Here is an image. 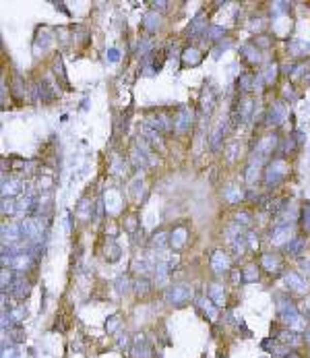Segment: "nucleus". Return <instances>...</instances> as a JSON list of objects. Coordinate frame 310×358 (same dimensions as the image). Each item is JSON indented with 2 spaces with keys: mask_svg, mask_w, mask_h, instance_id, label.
Masks as SVG:
<instances>
[{
  "mask_svg": "<svg viewBox=\"0 0 310 358\" xmlns=\"http://www.w3.org/2000/svg\"><path fill=\"white\" fill-rule=\"evenodd\" d=\"M288 172H290L288 162L281 160V158L273 160V162H271V164L265 168V184H267V186H277L285 176H288Z\"/></svg>",
  "mask_w": 310,
  "mask_h": 358,
  "instance_id": "obj_1",
  "label": "nucleus"
},
{
  "mask_svg": "<svg viewBox=\"0 0 310 358\" xmlns=\"http://www.w3.org/2000/svg\"><path fill=\"white\" fill-rule=\"evenodd\" d=\"M190 296H192V288L188 284H174V286H170L164 294L166 302L172 307H182L184 302L190 300Z\"/></svg>",
  "mask_w": 310,
  "mask_h": 358,
  "instance_id": "obj_2",
  "label": "nucleus"
},
{
  "mask_svg": "<svg viewBox=\"0 0 310 358\" xmlns=\"http://www.w3.org/2000/svg\"><path fill=\"white\" fill-rule=\"evenodd\" d=\"M250 114H252V99L248 98V96L240 98V99H238V104H236V108H234V112H232V118H234V124H242V122H246L248 118H250Z\"/></svg>",
  "mask_w": 310,
  "mask_h": 358,
  "instance_id": "obj_3",
  "label": "nucleus"
},
{
  "mask_svg": "<svg viewBox=\"0 0 310 358\" xmlns=\"http://www.w3.org/2000/svg\"><path fill=\"white\" fill-rule=\"evenodd\" d=\"M285 116H288V108L283 106V102H275V104H271V108L267 110L265 122L269 127H279V124L285 122Z\"/></svg>",
  "mask_w": 310,
  "mask_h": 358,
  "instance_id": "obj_4",
  "label": "nucleus"
},
{
  "mask_svg": "<svg viewBox=\"0 0 310 358\" xmlns=\"http://www.w3.org/2000/svg\"><path fill=\"white\" fill-rule=\"evenodd\" d=\"M6 290H9L13 298L23 300V298H27V294H29V282L25 279V276H15Z\"/></svg>",
  "mask_w": 310,
  "mask_h": 358,
  "instance_id": "obj_5",
  "label": "nucleus"
},
{
  "mask_svg": "<svg viewBox=\"0 0 310 358\" xmlns=\"http://www.w3.org/2000/svg\"><path fill=\"white\" fill-rule=\"evenodd\" d=\"M192 118H195L192 108H188V106L178 108V112H176V124H174L178 133H186V130L192 127Z\"/></svg>",
  "mask_w": 310,
  "mask_h": 358,
  "instance_id": "obj_6",
  "label": "nucleus"
},
{
  "mask_svg": "<svg viewBox=\"0 0 310 358\" xmlns=\"http://www.w3.org/2000/svg\"><path fill=\"white\" fill-rule=\"evenodd\" d=\"M277 147V137L275 135H269V137H263L261 141L257 143V149H254V155L261 160H267L269 155H273Z\"/></svg>",
  "mask_w": 310,
  "mask_h": 358,
  "instance_id": "obj_7",
  "label": "nucleus"
},
{
  "mask_svg": "<svg viewBox=\"0 0 310 358\" xmlns=\"http://www.w3.org/2000/svg\"><path fill=\"white\" fill-rule=\"evenodd\" d=\"M130 356H133V358H151V346H149V342H147V338L143 336V333L133 340Z\"/></svg>",
  "mask_w": 310,
  "mask_h": 358,
  "instance_id": "obj_8",
  "label": "nucleus"
},
{
  "mask_svg": "<svg viewBox=\"0 0 310 358\" xmlns=\"http://www.w3.org/2000/svg\"><path fill=\"white\" fill-rule=\"evenodd\" d=\"M230 265H232V261L223 251H215L211 255V269L215 271V274H228Z\"/></svg>",
  "mask_w": 310,
  "mask_h": 358,
  "instance_id": "obj_9",
  "label": "nucleus"
},
{
  "mask_svg": "<svg viewBox=\"0 0 310 358\" xmlns=\"http://www.w3.org/2000/svg\"><path fill=\"white\" fill-rule=\"evenodd\" d=\"M21 238H23V234H21V224L2 226V240H4V244L6 243H9V246L11 244H17Z\"/></svg>",
  "mask_w": 310,
  "mask_h": 358,
  "instance_id": "obj_10",
  "label": "nucleus"
},
{
  "mask_svg": "<svg viewBox=\"0 0 310 358\" xmlns=\"http://www.w3.org/2000/svg\"><path fill=\"white\" fill-rule=\"evenodd\" d=\"M207 31H209V27H207L205 13H197L195 19H192V23H190V29H188L190 37H199V35H203V33L207 35Z\"/></svg>",
  "mask_w": 310,
  "mask_h": 358,
  "instance_id": "obj_11",
  "label": "nucleus"
},
{
  "mask_svg": "<svg viewBox=\"0 0 310 358\" xmlns=\"http://www.w3.org/2000/svg\"><path fill=\"white\" fill-rule=\"evenodd\" d=\"M261 265H263V269L267 271V274H279V269H281V259H279L277 255H273V253H267V255H263L261 257Z\"/></svg>",
  "mask_w": 310,
  "mask_h": 358,
  "instance_id": "obj_12",
  "label": "nucleus"
},
{
  "mask_svg": "<svg viewBox=\"0 0 310 358\" xmlns=\"http://www.w3.org/2000/svg\"><path fill=\"white\" fill-rule=\"evenodd\" d=\"M283 279H285V284H288L290 290H294V292H306L308 290L306 282L302 279L300 274H296V271H288V274L283 276Z\"/></svg>",
  "mask_w": 310,
  "mask_h": 358,
  "instance_id": "obj_13",
  "label": "nucleus"
},
{
  "mask_svg": "<svg viewBox=\"0 0 310 358\" xmlns=\"http://www.w3.org/2000/svg\"><path fill=\"white\" fill-rule=\"evenodd\" d=\"M213 108H215V91L211 87H205L203 98H201V110H203V114L209 118L211 112H213Z\"/></svg>",
  "mask_w": 310,
  "mask_h": 358,
  "instance_id": "obj_14",
  "label": "nucleus"
},
{
  "mask_svg": "<svg viewBox=\"0 0 310 358\" xmlns=\"http://www.w3.org/2000/svg\"><path fill=\"white\" fill-rule=\"evenodd\" d=\"M186 238H188V230H186V226H176L174 232H172V238H170V244L178 251V248H182L186 244Z\"/></svg>",
  "mask_w": 310,
  "mask_h": 358,
  "instance_id": "obj_15",
  "label": "nucleus"
},
{
  "mask_svg": "<svg viewBox=\"0 0 310 358\" xmlns=\"http://www.w3.org/2000/svg\"><path fill=\"white\" fill-rule=\"evenodd\" d=\"M197 305H199V309L203 310V313H205L209 319H211V321H217V309H215L217 305H215L211 298H209V296H201V298L197 300Z\"/></svg>",
  "mask_w": 310,
  "mask_h": 358,
  "instance_id": "obj_16",
  "label": "nucleus"
},
{
  "mask_svg": "<svg viewBox=\"0 0 310 358\" xmlns=\"http://www.w3.org/2000/svg\"><path fill=\"white\" fill-rule=\"evenodd\" d=\"M292 234V224H277L273 228V234H271V238H273L275 244H281L283 240H288Z\"/></svg>",
  "mask_w": 310,
  "mask_h": 358,
  "instance_id": "obj_17",
  "label": "nucleus"
},
{
  "mask_svg": "<svg viewBox=\"0 0 310 358\" xmlns=\"http://www.w3.org/2000/svg\"><path fill=\"white\" fill-rule=\"evenodd\" d=\"M201 60H203V54H201V50H197V48H186L182 52L184 66H197V65H201Z\"/></svg>",
  "mask_w": 310,
  "mask_h": 358,
  "instance_id": "obj_18",
  "label": "nucleus"
},
{
  "mask_svg": "<svg viewBox=\"0 0 310 358\" xmlns=\"http://www.w3.org/2000/svg\"><path fill=\"white\" fill-rule=\"evenodd\" d=\"M207 296L211 298L217 307H223V305H226V292H223V286H219V284H211V286H209Z\"/></svg>",
  "mask_w": 310,
  "mask_h": 358,
  "instance_id": "obj_19",
  "label": "nucleus"
},
{
  "mask_svg": "<svg viewBox=\"0 0 310 358\" xmlns=\"http://www.w3.org/2000/svg\"><path fill=\"white\" fill-rule=\"evenodd\" d=\"M23 189V182L19 180V178H9V180H2V197H6V195H9V197H13V195H17L19 191Z\"/></svg>",
  "mask_w": 310,
  "mask_h": 358,
  "instance_id": "obj_20",
  "label": "nucleus"
},
{
  "mask_svg": "<svg viewBox=\"0 0 310 358\" xmlns=\"http://www.w3.org/2000/svg\"><path fill=\"white\" fill-rule=\"evenodd\" d=\"M159 25H161V19H159V15L155 13V11L147 13L145 17H143V27H145V31H149V33H153V31H157V29H159Z\"/></svg>",
  "mask_w": 310,
  "mask_h": 358,
  "instance_id": "obj_21",
  "label": "nucleus"
},
{
  "mask_svg": "<svg viewBox=\"0 0 310 358\" xmlns=\"http://www.w3.org/2000/svg\"><path fill=\"white\" fill-rule=\"evenodd\" d=\"M290 52L294 54V56H306V54H310V44H306L304 40H292L290 42Z\"/></svg>",
  "mask_w": 310,
  "mask_h": 358,
  "instance_id": "obj_22",
  "label": "nucleus"
},
{
  "mask_svg": "<svg viewBox=\"0 0 310 358\" xmlns=\"http://www.w3.org/2000/svg\"><path fill=\"white\" fill-rule=\"evenodd\" d=\"M242 54H244L246 62H250V65H257V62H261V52L257 50V46H254V44L242 46Z\"/></svg>",
  "mask_w": 310,
  "mask_h": 358,
  "instance_id": "obj_23",
  "label": "nucleus"
},
{
  "mask_svg": "<svg viewBox=\"0 0 310 358\" xmlns=\"http://www.w3.org/2000/svg\"><path fill=\"white\" fill-rule=\"evenodd\" d=\"M226 127H228L226 120H219V122H217V127H215L213 135H211V149H217V147H219L223 135H226Z\"/></svg>",
  "mask_w": 310,
  "mask_h": 358,
  "instance_id": "obj_24",
  "label": "nucleus"
},
{
  "mask_svg": "<svg viewBox=\"0 0 310 358\" xmlns=\"http://www.w3.org/2000/svg\"><path fill=\"white\" fill-rule=\"evenodd\" d=\"M277 340H279V342H283L285 346H290V344H292V346H296L298 342H300V336H298V333L294 331V329H283V331H279V333H277Z\"/></svg>",
  "mask_w": 310,
  "mask_h": 358,
  "instance_id": "obj_25",
  "label": "nucleus"
},
{
  "mask_svg": "<svg viewBox=\"0 0 310 358\" xmlns=\"http://www.w3.org/2000/svg\"><path fill=\"white\" fill-rule=\"evenodd\" d=\"M279 319H281V321H283L285 325H290L292 329L300 327V325H302V321H304V319H302V315L298 313V310H294V313H288V315H281Z\"/></svg>",
  "mask_w": 310,
  "mask_h": 358,
  "instance_id": "obj_26",
  "label": "nucleus"
},
{
  "mask_svg": "<svg viewBox=\"0 0 310 358\" xmlns=\"http://www.w3.org/2000/svg\"><path fill=\"white\" fill-rule=\"evenodd\" d=\"M277 310H279V317L281 315H288V313H294L296 310V307H294V302L290 300V298H285V296H277Z\"/></svg>",
  "mask_w": 310,
  "mask_h": 358,
  "instance_id": "obj_27",
  "label": "nucleus"
},
{
  "mask_svg": "<svg viewBox=\"0 0 310 358\" xmlns=\"http://www.w3.org/2000/svg\"><path fill=\"white\" fill-rule=\"evenodd\" d=\"M223 199H226L228 203H240V199H242V191H240L238 186H228V189L223 191Z\"/></svg>",
  "mask_w": 310,
  "mask_h": 358,
  "instance_id": "obj_28",
  "label": "nucleus"
},
{
  "mask_svg": "<svg viewBox=\"0 0 310 358\" xmlns=\"http://www.w3.org/2000/svg\"><path fill=\"white\" fill-rule=\"evenodd\" d=\"M248 240H252V234H242V236H236L234 243H232V246H234V253L236 255H242L246 251V243Z\"/></svg>",
  "mask_w": 310,
  "mask_h": 358,
  "instance_id": "obj_29",
  "label": "nucleus"
},
{
  "mask_svg": "<svg viewBox=\"0 0 310 358\" xmlns=\"http://www.w3.org/2000/svg\"><path fill=\"white\" fill-rule=\"evenodd\" d=\"M259 279V269H257V265H248V267H244V271H242V282L244 284H252V282H257Z\"/></svg>",
  "mask_w": 310,
  "mask_h": 358,
  "instance_id": "obj_30",
  "label": "nucleus"
},
{
  "mask_svg": "<svg viewBox=\"0 0 310 358\" xmlns=\"http://www.w3.org/2000/svg\"><path fill=\"white\" fill-rule=\"evenodd\" d=\"M238 87L242 89L244 93L252 91V89H254V75H250V73L242 75V77H240V81H238Z\"/></svg>",
  "mask_w": 310,
  "mask_h": 358,
  "instance_id": "obj_31",
  "label": "nucleus"
},
{
  "mask_svg": "<svg viewBox=\"0 0 310 358\" xmlns=\"http://www.w3.org/2000/svg\"><path fill=\"white\" fill-rule=\"evenodd\" d=\"M304 246H306V240L304 238H292L290 243H288V253L290 255H300L302 251H304Z\"/></svg>",
  "mask_w": 310,
  "mask_h": 358,
  "instance_id": "obj_32",
  "label": "nucleus"
},
{
  "mask_svg": "<svg viewBox=\"0 0 310 358\" xmlns=\"http://www.w3.org/2000/svg\"><path fill=\"white\" fill-rule=\"evenodd\" d=\"M261 75H263V81H265V85L275 83V79H277V65H273V62H271V65H269Z\"/></svg>",
  "mask_w": 310,
  "mask_h": 358,
  "instance_id": "obj_33",
  "label": "nucleus"
},
{
  "mask_svg": "<svg viewBox=\"0 0 310 358\" xmlns=\"http://www.w3.org/2000/svg\"><path fill=\"white\" fill-rule=\"evenodd\" d=\"M168 236H172V234H168V232H157V234L153 236V240H151V244H153V248H164L168 243H170V238Z\"/></svg>",
  "mask_w": 310,
  "mask_h": 358,
  "instance_id": "obj_34",
  "label": "nucleus"
},
{
  "mask_svg": "<svg viewBox=\"0 0 310 358\" xmlns=\"http://www.w3.org/2000/svg\"><path fill=\"white\" fill-rule=\"evenodd\" d=\"M40 98H42V102H52L54 99V91L46 81L40 83Z\"/></svg>",
  "mask_w": 310,
  "mask_h": 358,
  "instance_id": "obj_35",
  "label": "nucleus"
},
{
  "mask_svg": "<svg viewBox=\"0 0 310 358\" xmlns=\"http://www.w3.org/2000/svg\"><path fill=\"white\" fill-rule=\"evenodd\" d=\"M300 222H302V228H304L306 234H310V203H306L304 207H302V217H300Z\"/></svg>",
  "mask_w": 310,
  "mask_h": 358,
  "instance_id": "obj_36",
  "label": "nucleus"
},
{
  "mask_svg": "<svg viewBox=\"0 0 310 358\" xmlns=\"http://www.w3.org/2000/svg\"><path fill=\"white\" fill-rule=\"evenodd\" d=\"M149 290H151L149 279H145V277H143V279H137V282H135V292L139 294V296H145V294L149 292Z\"/></svg>",
  "mask_w": 310,
  "mask_h": 358,
  "instance_id": "obj_37",
  "label": "nucleus"
},
{
  "mask_svg": "<svg viewBox=\"0 0 310 358\" xmlns=\"http://www.w3.org/2000/svg\"><path fill=\"white\" fill-rule=\"evenodd\" d=\"M23 317H25V310H23V309L19 307V309H15V310H11V313H9V321H11L13 325H17V327H19V323L23 321Z\"/></svg>",
  "mask_w": 310,
  "mask_h": 358,
  "instance_id": "obj_38",
  "label": "nucleus"
},
{
  "mask_svg": "<svg viewBox=\"0 0 310 358\" xmlns=\"http://www.w3.org/2000/svg\"><path fill=\"white\" fill-rule=\"evenodd\" d=\"M54 68H56V77L60 79V83L68 89V81H66V77H64V68H62V60L60 58H56V62H54Z\"/></svg>",
  "mask_w": 310,
  "mask_h": 358,
  "instance_id": "obj_39",
  "label": "nucleus"
},
{
  "mask_svg": "<svg viewBox=\"0 0 310 358\" xmlns=\"http://www.w3.org/2000/svg\"><path fill=\"white\" fill-rule=\"evenodd\" d=\"M13 93H15V98L17 99H23V96H25V87H23V81H21V77H15V83H13Z\"/></svg>",
  "mask_w": 310,
  "mask_h": 358,
  "instance_id": "obj_40",
  "label": "nucleus"
},
{
  "mask_svg": "<svg viewBox=\"0 0 310 358\" xmlns=\"http://www.w3.org/2000/svg\"><path fill=\"white\" fill-rule=\"evenodd\" d=\"M118 325H120V317H118V315L108 317V321H106V331H108V333H114L116 329H118Z\"/></svg>",
  "mask_w": 310,
  "mask_h": 358,
  "instance_id": "obj_41",
  "label": "nucleus"
},
{
  "mask_svg": "<svg viewBox=\"0 0 310 358\" xmlns=\"http://www.w3.org/2000/svg\"><path fill=\"white\" fill-rule=\"evenodd\" d=\"M223 33H226V31H223V27H215V25H213V27H209V31H207V37H209V40H211V42H217V40H219V37H221Z\"/></svg>",
  "mask_w": 310,
  "mask_h": 358,
  "instance_id": "obj_42",
  "label": "nucleus"
},
{
  "mask_svg": "<svg viewBox=\"0 0 310 358\" xmlns=\"http://www.w3.org/2000/svg\"><path fill=\"white\" fill-rule=\"evenodd\" d=\"M15 212H17V207H15V201L2 197V213L6 215V213H15Z\"/></svg>",
  "mask_w": 310,
  "mask_h": 358,
  "instance_id": "obj_43",
  "label": "nucleus"
},
{
  "mask_svg": "<svg viewBox=\"0 0 310 358\" xmlns=\"http://www.w3.org/2000/svg\"><path fill=\"white\" fill-rule=\"evenodd\" d=\"M128 286H130V282H128V277H126V276H120L118 279H116V290H118L120 294H122V292H126V290H128Z\"/></svg>",
  "mask_w": 310,
  "mask_h": 358,
  "instance_id": "obj_44",
  "label": "nucleus"
},
{
  "mask_svg": "<svg viewBox=\"0 0 310 358\" xmlns=\"http://www.w3.org/2000/svg\"><path fill=\"white\" fill-rule=\"evenodd\" d=\"M2 358H19V350L17 348H2Z\"/></svg>",
  "mask_w": 310,
  "mask_h": 358,
  "instance_id": "obj_45",
  "label": "nucleus"
},
{
  "mask_svg": "<svg viewBox=\"0 0 310 358\" xmlns=\"http://www.w3.org/2000/svg\"><path fill=\"white\" fill-rule=\"evenodd\" d=\"M9 333L13 336V340H15V342H21L23 338H25V333H23V329H21V327H11V329H9Z\"/></svg>",
  "mask_w": 310,
  "mask_h": 358,
  "instance_id": "obj_46",
  "label": "nucleus"
},
{
  "mask_svg": "<svg viewBox=\"0 0 310 358\" xmlns=\"http://www.w3.org/2000/svg\"><path fill=\"white\" fill-rule=\"evenodd\" d=\"M87 213L91 215V205H89V203H87V201H85V199H83V201H81V203H79V215H87Z\"/></svg>",
  "mask_w": 310,
  "mask_h": 358,
  "instance_id": "obj_47",
  "label": "nucleus"
},
{
  "mask_svg": "<svg viewBox=\"0 0 310 358\" xmlns=\"http://www.w3.org/2000/svg\"><path fill=\"white\" fill-rule=\"evenodd\" d=\"M283 96H285V98H290V99H296V98H298L292 85H285V87H283Z\"/></svg>",
  "mask_w": 310,
  "mask_h": 358,
  "instance_id": "obj_48",
  "label": "nucleus"
},
{
  "mask_svg": "<svg viewBox=\"0 0 310 358\" xmlns=\"http://www.w3.org/2000/svg\"><path fill=\"white\" fill-rule=\"evenodd\" d=\"M236 220H238L240 224H250V213H246V212H240V213L236 215Z\"/></svg>",
  "mask_w": 310,
  "mask_h": 358,
  "instance_id": "obj_49",
  "label": "nucleus"
},
{
  "mask_svg": "<svg viewBox=\"0 0 310 358\" xmlns=\"http://www.w3.org/2000/svg\"><path fill=\"white\" fill-rule=\"evenodd\" d=\"M257 44L261 46V48H267V46H269L271 42H269V37H265V35H261V37H257V40H254V46H257Z\"/></svg>",
  "mask_w": 310,
  "mask_h": 358,
  "instance_id": "obj_50",
  "label": "nucleus"
},
{
  "mask_svg": "<svg viewBox=\"0 0 310 358\" xmlns=\"http://www.w3.org/2000/svg\"><path fill=\"white\" fill-rule=\"evenodd\" d=\"M108 58H110L112 62H116V60L120 58V56H118V50H116V48H110V50H108Z\"/></svg>",
  "mask_w": 310,
  "mask_h": 358,
  "instance_id": "obj_51",
  "label": "nucleus"
},
{
  "mask_svg": "<svg viewBox=\"0 0 310 358\" xmlns=\"http://www.w3.org/2000/svg\"><path fill=\"white\" fill-rule=\"evenodd\" d=\"M102 205H104L102 201H97V205H95V220H102V212H104Z\"/></svg>",
  "mask_w": 310,
  "mask_h": 358,
  "instance_id": "obj_52",
  "label": "nucleus"
},
{
  "mask_svg": "<svg viewBox=\"0 0 310 358\" xmlns=\"http://www.w3.org/2000/svg\"><path fill=\"white\" fill-rule=\"evenodd\" d=\"M151 6H153V9H164L166 2H151Z\"/></svg>",
  "mask_w": 310,
  "mask_h": 358,
  "instance_id": "obj_53",
  "label": "nucleus"
},
{
  "mask_svg": "<svg viewBox=\"0 0 310 358\" xmlns=\"http://www.w3.org/2000/svg\"><path fill=\"white\" fill-rule=\"evenodd\" d=\"M304 336H306V344L310 346V325H308V327H306V333H304Z\"/></svg>",
  "mask_w": 310,
  "mask_h": 358,
  "instance_id": "obj_54",
  "label": "nucleus"
},
{
  "mask_svg": "<svg viewBox=\"0 0 310 358\" xmlns=\"http://www.w3.org/2000/svg\"><path fill=\"white\" fill-rule=\"evenodd\" d=\"M285 358H300V356H298L296 352H292V354H288V356H285Z\"/></svg>",
  "mask_w": 310,
  "mask_h": 358,
  "instance_id": "obj_55",
  "label": "nucleus"
}]
</instances>
